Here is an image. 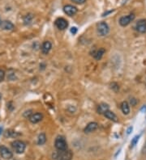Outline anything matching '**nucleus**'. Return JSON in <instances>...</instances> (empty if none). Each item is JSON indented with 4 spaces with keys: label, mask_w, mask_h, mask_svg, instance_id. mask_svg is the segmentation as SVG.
Returning a JSON list of instances; mask_svg holds the SVG:
<instances>
[{
    "label": "nucleus",
    "mask_w": 146,
    "mask_h": 160,
    "mask_svg": "<svg viewBox=\"0 0 146 160\" xmlns=\"http://www.w3.org/2000/svg\"><path fill=\"white\" fill-rule=\"evenodd\" d=\"M139 138H140V136H135L134 137H133V139L132 140V141H131V145H132V147H134L136 145H137V143L138 142V141H139Z\"/></svg>",
    "instance_id": "21"
},
{
    "label": "nucleus",
    "mask_w": 146,
    "mask_h": 160,
    "mask_svg": "<svg viewBox=\"0 0 146 160\" xmlns=\"http://www.w3.org/2000/svg\"><path fill=\"white\" fill-rule=\"evenodd\" d=\"M52 158L54 160H71L72 153L68 149L64 151H57L53 153Z\"/></svg>",
    "instance_id": "1"
},
{
    "label": "nucleus",
    "mask_w": 146,
    "mask_h": 160,
    "mask_svg": "<svg viewBox=\"0 0 146 160\" xmlns=\"http://www.w3.org/2000/svg\"><path fill=\"white\" fill-rule=\"evenodd\" d=\"M105 53H106V50H105L104 48H101V49H99L98 50H97V51L93 54V57H94V58L96 59V60H100V59H101V57H103Z\"/></svg>",
    "instance_id": "17"
},
{
    "label": "nucleus",
    "mask_w": 146,
    "mask_h": 160,
    "mask_svg": "<svg viewBox=\"0 0 146 160\" xmlns=\"http://www.w3.org/2000/svg\"><path fill=\"white\" fill-rule=\"evenodd\" d=\"M73 2H75L76 4H83L86 2V0H71Z\"/></svg>",
    "instance_id": "24"
},
{
    "label": "nucleus",
    "mask_w": 146,
    "mask_h": 160,
    "mask_svg": "<svg viewBox=\"0 0 146 160\" xmlns=\"http://www.w3.org/2000/svg\"><path fill=\"white\" fill-rule=\"evenodd\" d=\"M1 24H2V20L0 19V27H1Z\"/></svg>",
    "instance_id": "29"
},
{
    "label": "nucleus",
    "mask_w": 146,
    "mask_h": 160,
    "mask_svg": "<svg viewBox=\"0 0 146 160\" xmlns=\"http://www.w3.org/2000/svg\"><path fill=\"white\" fill-rule=\"evenodd\" d=\"M52 48V44L51 42H49V40H46L44 41L42 45V52L44 54H49V52L50 51Z\"/></svg>",
    "instance_id": "12"
},
{
    "label": "nucleus",
    "mask_w": 146,
    "mask_h": 160,
    "mask_svg": "<svg viewBox=\"0 0 146 160\" xmlns=\"http://www.w3.org/2000/svg\"><path fill=\"white\" fill-rule=\"evenodd\" d=\"M32 114H33V113H32V110H28L26 111V112H24V117H29Z\"/></svg>",
    "instance_id": "23"
},
{
    "label": "nucleus",
    "mask_w": 146,
    "mask_h": 160,
    "mask_svg": "<svg viewBox=\"0 0 146 160\" xmlns=\"http://www.w3.org/2000/svg\"><path fill=\"white\" fill-rule=\"evenodd\" d=\"M2 127L0 125V136H1V134H2Z\"/></svg>",
    "instance_id": "28"
},
{
    "label": "nucleus",
    "mask_w": 146,
    "mask_h": 160,
    "mask_svg": "<svg viewBox=\"0 0 146 160\" xmlns=\"http://www.w3.org/2000/svg\"><path fill=\"white\" fill-rule=\"evenodd\" d=\"M70 31H71V33H72L73 35H75V34H76V33H77V28H75V27H72Z\"/></svg>",
    "instance_id": "25"
},
{
    "label": "nucleus",
    "mask_w": 146,
    "mask_h": 160,
    "mask_svg": "<svg viewBox=\"0 0 146 160\" xmlns=\"http://www.w3.org/2000/svg\"><path fill=\"white\" fill-rule=\"evenodd\" d=\"M4 78H5L4 71H2V70H1V69H0V82L3 81V80H4Z\"/></svg>",
    "instance_id": "22"
},
{
    "label": "nucleus",
    "mask_w": 146,
    "mask_h": 160,
    "mask_svg": "<svg viewBox=\"0 0 146 160\" xmlns=\"http://www.w3.org/2000/svg\"><path fill=\"white\" fill-rule=\"evenodd\" d=\"M97 30L99 35L101 37H105L110 33V27L106 22H99L97 24Z\"/></svg>",
    "instance_id": "4"
},
{
    "label": "nucleus",
    "mask_w": 146,
    "mask_h": 160,
    "mask_svg": "<svg viewBox=\"0 0 146 160\" xmlns=\"http://www.w3.org/2000/svg\"><path fill=\"white\" fill-rule=\"evenodd\" d=\"M109 108H110V107H109L108 104H106V103H101L97 106V113L99 114H104L106 111L109 110Z\"/></svg>",
    "instance_id": "14"
},
{
    "label": "nucleus",
    "mask_w": 146,
    "mask_h": 160,
    "mask_svg": "<svg viewBox=\"0 0 146 160\" xmlns=\"http://www.w3.org/2000/svg\"><path fill=\"white\" fill-rule=\"evenodd\" d=\"M135 19L134 14H129L128 16H122L119 19V24L122 27L127 26L128 24L132 21H133Z\"/></svg>",
    "instance_id": "6"
},
{
    "label": "nucleus",
    "mask_w": 146,
    "mask_h": 160,
    "mask_svg": "<svg viewBox=\"0 0 146 160\" xmlns=\"http://www.w3.org/2000/svg\"><path fill=\"white\" fill-rule=\"evenodd\" d=\"M54 24L60 30H64L68 27V22L64 18H58L54 22Z\"/></svg>",
    "instance_id": "7"
},
{
    "label": "nucleus",
    "mask_w": 146,
    "mask_h": 160,
    "mask_svg": "<svg viewBox=\"0 0 146 160\" xmlns=\"http://www.w3.org/2000/svg\"><path fill=\"white\" fill-rule=\"evenodd\" d=\"M33 16L32 15H27V16H25L24 18V24H26V25H28V24H31L32 23V21H33Z\"/></svg>",
    "instance_id": "20"
},
{
    "label": "nucleus",
    "mask_w": 146,
    "mask_h": 160,
    "mask_svg": "<svg viewBox=\"0 0 146 160\" xmlns=\"http://www.w3.org/2000/svg\"><path fill=\"white\" fill-rule=\"evenodd\" d=\"M46 141V136L45 133H42L38 135V145H44Z\"/></svg>",
    "instance_id": "18"
},
{
    "label": "nucleus",
    "mask_w": 146,
    "mask_h": 160,
    "mask_svg": "<svg viewBox=\"0 0 146 160\" xmlns=\"http://www.w3.org/2000/svg\"><path fill=\"white\" fill-rule=\"evenodd\" d=\"M144 148H145V152H146V143H145V147H144Z\"/></svg>",
    "instance_id": "31"
},
{
    "label": "nucleus",
    "mask_w": 146,
    "mask_h": 160,
    "mask_svg": "<svg viewBox=\"0 0 146 160\" xmlns=\"http://www.w3.org/2000/svg\"><path fill=\"white\" fill-rule=\"evenodd\" d=\"M1 97H2V96H1V93H0V99H1Z\"/></svg>",
    "instance_id": "30"
},
{
    "label": "nucleus",
    "mask_w": 146,
    "mask_h": 160,
    "mask_svg": "<svg viewBox=\"0 0 146 160\" xmlns=\"http://www.w3.org/2000/svg\"><path fill=\"white\" fill-rule=\"evenodd\" d=\"M120 108H121V110H122V113H123L124 115H127V114H129L130 107H129V104H128V103H127V101L122 102Z\"/></svg>",
    "instance_id": "16"
},
{
    "label": "nucleus",
    "mask_w": 146,
    "mask_h": 160,
    "mask_svg": "<svg viewBox=\"0 0 146 160\" xmlns=\"http://www.w3.org/2000/svg\"><path fill=\"white\" fill-rule=\"evenodd\" d=\"M12 146L13 150L16 151V153L17 154H23L26 148L25 143L20 140H15L14 141H12Z\"/></svg>",
    "instance_id": "3"
},
{
    "label": "nucleus",
    "mask_w": 146,
    "mask_h": 160,
    "mask_svg": "<svg viewBox=\"0 0 146 160\" xmlns=\"http://www.w3.org/2000/svg\"><path fill=\"white\" fill-rule=\"evenodd\" d=\"M42 119H43V115L42 113H33V114L28 117L29 121H30L31 123H33V124H37V123L40 122Z\"/></svg>",
    "instance_id": "10"
},
{
    "label": "nucleus",
    "mask_w": 146,
    "mask_h": 160,
    "mask_svg": "<svg viewBox=\"0 0 146 160\" xmlns=\"http://www.w3.org/2000/svg\"><path fill=\"white\" fill-rule=\"evenodd\" d=\"M103 115L105 116L107 119L112 120V121H115V122H117V121H118V117H117V116H116L113 112H111V111L110 110L106 111Z\"/></svg>",
    "instance_id": "13"
},
{
    "label": "nucleus",
    "mask_w": 146,
    "mask_h": 160,
    "mask_svg": "<svg viewBox=\"0 0 146 160\" xmlns=\"http://www.w3.org/2000/svg\"><path fill=\"white\" fill-rule=\"evenodd\" d=\"M1 27H2V29H4V30H12V29L15 28L14 24H12L11 21H8V20L2 21V24H1Z\"/></svg>",
    "instance_id": "15"
},
{
    "label": "nucleus",
    "mask_w": 146,
    "mask_h": 160,
    "mask_svg": "<svg viewBox=\"0 0 146 160\" xmlns=\"http://www.w3.org/2000/svg\"><path fill=\"white\" fill-rule=\"evenodd\" d=\"M0 155L3 159H11L13 157V154L9 149L4 146H0Z\"/></svg>",
    "instance_id": "5"
},
{
    "label": "nucleus",
    "mask_w": 146,
    "mask_h": 160,
    "mask_svg": "<svg viewBox=\"0 0 146 160\" xmlns=\"http://www.w3.org/2000/svg\"><path fill=\"white\" fill-rule=\"evenodd\" d=\"M54 146L58 151H64L68 149V143L64 136H58L54 141Z\"/></svg>",
    "instance_id": "2"
},
{
    "label": "nucleus",
    "mask_w": 146,
    "mask_h": 160,
    "mask_svg": "<svg viewBox=\"0 0 146 160\" xmlns=\"http://www.w3.org/2000/svg\"><path fill=\"white\" fill-rule=\"evenodd\" d=\"M64 12L65 14L69 16H73L77 13L78 10L76 7L72 6V5H66L64 7Z\"/></svg>",
    "instance_id": "8"
},
{
    "label": "nucleus",
    "mask_w": 146,
    "mask_h": 160,
    "mask_svg": "<svg viewBox=\"0 0 146 160\" xmlns=\"http://www.w3.org/2000/svg\"><path fill=\"white\" fill-rule=\"evenodd\" d=\"M132 130V127H129L128 128V130H127V134H130V133H131V131Z\"/></svg>",
    "instance_id": "26"
},
{
    "label": "nucleus",
    "mask_w": 146,
    "mask_h": 160,
    "mask_svg": "<svg viewBox=\"0 0 146 160\" xmlns=\"http://www.w3.org/2000/svg\"><path fill=\"white\" fill-rule=\"evenodd\" d=\"M97 128H98V124L97 122H90L85 128V134H90V133L94 132Z\"/></svg>",
    "instance_id": "11"
},
{
    "label": "nucleus",
    "mask_w": 146,
    "mask_h": 160,
    "mask_svg": "<svg viewBox=\"0 0 146 160\" xmlns=\"http://www.w3.org/2000/svg\"><path fill=\"white\" fill-rule=\"evenodd\" d=\"M141 112H143V111H146V105H144V106L141 109Z\"/></svg>",
    "instance_id": "27"
},
{
    "label": "nucleus",
    "mask_w": 146,
    "mask_h": 160,
    "mask_svg": "<svg viewBox=\"0 0 146 160\" xmlns=\"http://www.w3.org/2000/svg\"><path fill=\"white\" fill-rule=\"evenodd\" d=\"M19 135H20V134L16 133V131H12V130H7L5 134V137H15L19 136Z\"/></svg>",
    "instance_id": "19"
},
{
    "label": "nucleus",
    "mask_w": 146,
    "mask_h": 160,
    "mask_svg": "<svg viewBox=\"0 0 146 160\" xmlns=\"http://www.w3.org/2000/svg\"><path fill=\"white\" fill-rule=\"evenodd\" d=\"M136 29L140 33H144L146 32V19H141L138 20L136 24Z\"/></svg>",
    "instance_id": "9"
}]
</instances>
